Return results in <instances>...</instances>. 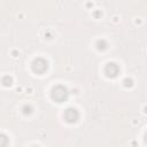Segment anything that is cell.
Instances as JSON below:
<instances>
[{"label": "cell", "mask_w": 147, "mask_h": 147, "mask_svg": "<svg viewBox=\"0 0 147 147\" xmlns=\"http://www.w3.org/2000/svg\"><path fill=\"white\" fill-rule=\"evenodd\" d=\"M33 68H34L36 71L42 72V71L47 68V64H46V62L42 61V60H37V61L34 62V64H33Z\"/></svg>", "instance_id": "obj_2"}, {"label": "cell", "mask_w": 147, "mask_h": 147, "mask_svg": "<svg viewBox=\"0 0 147 147\" xmlns=\"http://www.w3.org/2000/svg\"><path fill=\"white\" fill-rule=\"evenodd\" d=\"M146 141H147V136H146Z\"/></svg>", "instance_id": "obj_3"}, {"label": "cell", "mask_w": 147, "mask_h": 147, "mask_svg": "<svg viewBox=\"0 0 147 147\" xmlns=\"http://www.w3.org/2000/svg\"><path fill=\"white\" fill-rule=\"evenodd\" d=\"M65 96H67V91H65V88H63V87H56V88L54 90L53 98H54L55 100L61 101V100L65 99Z\"/></svg>", "instance_id": "obj_1"}]
</instances>
